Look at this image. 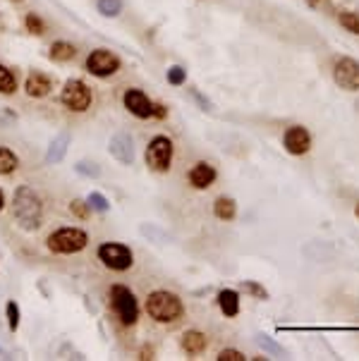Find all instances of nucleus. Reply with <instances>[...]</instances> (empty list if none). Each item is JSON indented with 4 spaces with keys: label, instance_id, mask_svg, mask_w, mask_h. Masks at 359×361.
<instances>
[{
    "label": "nucleus",
    "instance_id": "nucleus-1",
    "mask_svg": "<svg viewBox=\"0 0 359 361\" xmlns=\"http://www.w3.org/2000/svg\"><path fill=\"white\" fill-rule=\"evenodd\" d=\"M13 213H15V220L22 230L26 233H34V230L41 228V199L36 196L31 187H19L15 192V199H13Z\"/></svg>",
    "mask_w": 359,
    "mask_h": 361
},
{
    "label": "nucleus",
    "instance_id": "nucleus-2",
    "mask_svg": "<svg viewBox=\"0 0 359 361\" xmlns=\"http://www.w3.org/2000/svg\"><path fill=\"white\" fill-rule=\"evenodd\" d=\"M146 311L154 321L159 323H175L182 316V301H180L177 294L166 292V289H159V292H151L149 299H146Z\"/></svg>",
    "mask_w": 359,
    "mask_h": 361
},
{
    "label": "nucleus",
    "instance_id": "nucleus-3",
    "mask_svg": "<svg viewBox=\"0 0 359 361\" xmlns=\"http://www.w3.org/2000/svg\"><path fill=\"white\" fill-rule=\"evenodd\" d=\"M89 244V235L77 228H60L48 237V249L53 254H77Z\"/></svg>",
    "mask_w": 359,
    "mask_h": 361
},
{
    "label": "nucleus",
    "instance_id": "nucleus-4",
    "mask_svg": "<svg viewBox=\"0 0 359 361\" xmlns=\"http://www.w3.org/2000/svg\"><path fill=\"white\" fill-rule=\"evenodd\" d=\"M111 301H113L120 321H122L125 326H134V323H137V319H139L137 297H134V294L129 292L125 285H113L111 287Z\"/></svg>",
    "mask_w": 359,
    "mask_h": 361
},
{
    "label": "nucleus",
    "instance_id": "nucleus-5",
    "mask_svg": "<svg viewBox=\"0 0 359 361\" xmlns=\"http://www.w3.org/2000/svg\"><path fill=\"white\" fill-rule=\"evenodd\" d=\"M60 101H63V106L70 108V110L84 112L86 108L91 106V89L81 82V79H70V82L65 84L63 94H60Z\"/></svg>",
    "mask_w": 359,
    "mask_h": 361
},
{
    "label": "nucleus",
    "instance_id": "nucleus-6",
    "mask_svg": "<svg viewBox=\"0 0 359 361\" xmlns=\"http://www.w3.org/2000/svg\"><path fill=\"white\" fill-rule=\"evenodd\" d=\"M170 158H173V142L168 137H154L146 149V165L156 172H166L170 168Z\"/></svg>",
    "mask_w": 359,
    "mask_h": 361
},
{
    "label": "nucleus",
    "instance_id": "nucleus-7",
    "mask_svg": "<svg viewBox=\"0 0 359 361\" xmlns=\"http://www.w3.org/2000/svg\"><path fill=\"white\" fill-rule=\"evenodd\" d=\"M99 258H101L103 266L111 268V271H127V268L134 263L132 251H129L125 244H118V242H108V244H101Z\"/></svg>",
    "mask_w": 359,
    "mask_h": 361
},
{
    "label": "nucleus",
    "instance_id": "nucleus-8",
    "mask_svg": "<svg viewBox=\"0 0 359 361\" xmlns=\"http://www.w3.org/2000/svg\"><path fill=\"white\" fill-rule=\"evenodd\" d=\"M86 69L96 77H111L120 69L118 56H113L106 48H99V51H91L89 58H86Z\"/></svg>",
    "mask_w": 359,
    "mask_h": 361
},
{
    "label": "nucleus",
    "instance_id": "nucleus-9",
    "mask_svg": "<svg viewBox=\"0 0 359 361\" xmlns=\"http://www.w3.org/2000/svg\"><path fill=\"white\" fill-rule=\"evenodd\" d=\"M335 84L345 91H359V62L352 58H340L333 67Z\"/></svg>",
    "mask_w": 359,
    "mask_h": 361
},
{
    "label": "nucleus",
    "instance_id": "nucleus-10",
    "mask_svg": "<svg viewBox=\"0 0 359 361\" xmlns=\"http://www.w3.org/2000/svg\"><path fill=\"white\" fill-rule=\"evenodd\" d=\"M282 146H285L287 153H292V156H304L309 149H312V134L307 132V127L295 125L285 132V137H282Z\"/></svg>",
    "mask_w": 359,
    "mask_h": 361
},
{
    "label": "nucleus",
    "instance_id": "nucleus-11",
    "mask_svg": "<svg viewBox=\"0 0 359 361\" xmlns=\"http://www.w3.org/2000/svg\"><path fill=\"white\" fill-rule=\"evenodd\" d=\"M111 156L115 160H120L122 165H132L134 163V142L129 134H115V137L111 139Z\"/></svg>",
    "mask_w": 359,
    "mask_h": 361
},
{
    "label": "nucleus",
    "instance_id": "nucleus-12",
    "mask_svg": "<svg viewBox=\"0 0 359 361\" xmlns=\"http://www.w3.org/2000/svg\"><path fill=\"white\" fill-rule=\"evenodd\" d=\"M122 101H125V108H127V110L132 112L134 117H151V108H154V103L146 99L144 91L129 89L127 94H125Z\"/></svg>",
    "mask_w": 359,
    "mask_h": 361
},
{
    "label": "nucleus",
    "instance_id": "nucleus-13",
    "mask_svg": "<svg viewBox=\"0 0 359 361\" xmlns=\"http://www.w3.org/2000/svg\"><path fill=\"white\" fill-rule=\"evenodd\" d=\"M214 180H216V170H214V165H209V163H197L192 170H189V185L197 187V190L211 187Z\"/></svg>",
    "mask_w": 359,
    "mask_h": 361
},
{
    "label": "nucleus",
    "instance_id": "nucleus-14",
    "mask_svg": "<svg viewBox=\"0 0 359 361\" xmlns=\"http://www.w3.org/2000/svg\"><path fill=\"white\" fill-rule=\"evenodd\" d=\"M24 89H26V94L31 96V99H43V96H48L51 94V79L46 77V74H41V72H31L29 77H26V82H24Z\"/></svg>",
    "mask_w": 359,
    "mask_h": 361
},
{
    "label": "nucleus",
    "instance_id": "nucleus-15",
    "mask_svg": "<svg viewBox=\"0 0 359 361\" xmlns=\"http://www.w3.org/2000/svg\"><path fill=\"white\" fill-rule=\"evenodd\" d=\"M206 344H209V340H206L204 333L199 330H187L182 335V349L189 354V357H197V354H201L206 349Z\"/></svg>",
    "mask_w": 359,
    "mask_h": 361
},
{
    "label": "nucleus",
    "instance_id": "nucleus-16",
    "mask_svg": "<svg viewBox=\"0 0 359 361\" xmlns=\"http://www.w3.org/2000/svg\"><path fill=\"white\" fill-rule=\"evenodd\" d=\"M67 146H70V134L67 132H60L56 139L51 142L48 146V153H46V160L48 163H60L67 153Z\"/></svg>",
    "mask_w": 359,
    "mask_h": 361
},
{
    "label": "nucleus",
    "instance_id": "nucleus-17",
    "mask_svg": "<svg viewBox=\"0 0 359 361\" xmlns=\"http://www.w3.org/2000/svg\"><path fill=\"white\" fill-rule=\"evenodd\" d=\"M218 304H221V311L223 316H228V319H232V316L239 314V294L235 289H223L218 294Z\"/></svg>",
    "mask_w": 359,
    "mask_h": 361
},
{
    "label": "nucleus",
    "instance_id": "nucleus-18",
    "mask_svg": "<svg viewBox=\"0 0 359 361\" xmlns=\"http://www.w3.org/2000/svg\"><path fill=\"white\" fill-rule=\"evenodd\" d=\"M74 56H77V48L67 41H56L51 46V60H56V62H67V60H72Z\"/></svg>",
    "mask_w": 359,
    "mask_h": 361
},
{
    "label": "nucleus",
    "instance_id": "nucleus-19",
    "mask_svg": "<svg viewBox=\"0 0 359 361\" xmlns=\"http://www.w3.org/2000/svg\"><path fill=\"white\" fill-rule=\"evenodd\" d=\"M214 213H216V218H221V220H232V218H235V213H237L235 201H232V199H228V196L216 199Z\"/></svg>",
    "mask_w": 359,
    "mask_h": 361
},
{
    "label": "nucleus",
    "instance_id": "nucleus-20",
    "mask_svg": "<svg viewBox=\"0 0 359 361\" xmlns=\"http://www.w3.org/2000/svg\"><path fill=\"white\" fill-rule=\"evenodd\" d=\"M19 165L17 156L13 153L10 149L0 146V175H10V172H15Z\"/></svg>",
    "mask_w": 359,
    "mask_h": 361
},
{
    "label": "nucleus",
    "instance_id": "nucleus-21",
    "mask_svg": "<svg viewBox=\"0 0 359 361\" xmlns=\"http://www.w3.org/2000/svg\"><path fill=\"white\" fill-rule=\"evenodd\" d=\"M15 89H17V79H15V74L10 72L8 67H3L0 65V94H15Z\"/></svg>",
    "mask_w": 359,
    "mask_h": 361
},
{
    "label": "nucleus",
    "instance_id": "nucleus-22",
    "mask_svg": "<svg viewBox=\"0 0 359 361\" xmlns=\"http://www.w3.org/2000/svg\"><path fill=\"white\" fill-rule=\"evenodd\" d=\"M338 22L342 26H345L347 31H352V34L359 36V15L357 12H350V10H342L338 15Z\"/></svg>",
    "mask_w": 359,
    "mask_h": 361
},
{
    "label": "nucleus",
    "instance_id": "nucleus-23",
    "mask_svg": "<svg viewBox=\"0 0 359 361\" xmlns=\"http://www.w3.org/2000/svg\"><path fill=\"white\" fill-rule=\"evenodd\" d=\"M96 5H99V12L106 17H118L122 10V0H96Z\"/></svg>",
    "mask_w": 359,
    "mask_h": 361
},
{
    "label": "nucleus",
    "instance_id": "nucleus-24",
    "mask_svg": "<svg viewBox=\"0 0 359 361\" xmlns=\"http://www.w3.org/2000/svg\"><path fill=\"white\" fill-rule=\"evenodd\" d=\"M86 203H89V208H94V211H99V213L111 211V201H108V199L99 192H91L89 199H86Z\"/></svg>",
    "mask_w": 359,
    "mask_h": 361
},
{
    "label": "nucleus",
    "instance_id": "nucleus-25",
    "mask_svg": "<svg viewBox=\"0 0 359 361\" xmlns=\"http://www.w3.org/2000/svg\"><path fill=\"white\" fill-rule=\"evenodd\" d=\"M24 24H26V29H29L34 36H41L43 31H46V24H43V19L39 17V15H34V12H29V15H26Z\"/></svg>",
    "mask_w": 359,
    "mask_h": 361
},
{
    "label": "nucleus",
    "instance_id": "nucleus-26",
    "mask_svg": "<svg viewBox=\"0 0 359 361\" xmlns=\"http://www.w3.org/2000/svg\"><path fill=\"white\" fill-rule=\"evenodd\" d=\"M74 170L84 177H99L101 175V168L96 163H91V160H79V163L74 165Z\"/></svg>",
    "mask_w": 359,
    "mask_h": 361
},
{
    "label": "nucleus",
    "instance_id": "nucleus-27",
    "mask_svg": "<svg viewBox=\"0 0 359 361\" xmlns=\"http://www.w3.org/2000/svg\"><path fill=\"white\" fill-rule=\"evenodd\" d=\"M8 326H10V330L13 333L19 328V309H17L15 301H8Z\"/></svg>",
    "mask_w": 359,
    "mask_h": 361
},
{
    "label": "nucleus",
    "instance_id": "nucleus-28",
    "mask_svg": "<svg viewBox=\"0 0 359 361\" xmlns=\"http://www.w3.org/2000/svg\"><path fill=\"white\" fill-rule=\"evenodd\" d=\"M184 79H187V74H184V69L182 67H170L168 69V82L170 84H175V86H180V84H184Z\"/></svg>",
    "mask_w": 359,
    "mask_h": 361
},
{
    "label": "nucleus",
    "instance_id": "nucleus-29",
    "mask_svg": "<svg viewBox=\"0 0 359 361\" xmlns=\"http://www.w3.org/2000/svg\"><path fill=\"white\" fill-rule=\"evenodd\" d=\"M70 211L77 215V218L86 220V218H89V203H84V201H72V203H70Z\"/></svg>",
    "mask_w": 359,
    "mask_h": 361
},
{
    "label": "nucleus",
    "instance_id": "nucleus-30",
    "mask_svg": "<svg viewBox=\"0 0 359 361\" xmlns=\"http://www.w3.org/2000/svg\"><path fill=\"white\" fill-rule=\"evenodd\" d=\"M244 359L247 357L242 352H237V349H223L218 354V361H244Z\"/></svg>",
    "mask_w": 359,
    "mask_h": 361
},
{
    "label": "nucleus",
    "instance_id": "nucleus-31",
    "mask_svg": "<svg viewBox=\"0 0 359 361\" xmlns=\"http://www.w3.org/2000/svg\"><path fill=\"white\" fill-rule=\"evenodd\" d=\"M244 289H247V292H252L257 299H266V297H269V294H266V289L261 287V285H257V283H244Z\"/></svg>",
    "mask_w": 359,
    "mask_h": 361
},
{
    "label": "nucleus",
    "instance_id": "nucleus-32",
    "mask_svg": "<svg viewBox=\"0 0 359 361\" xmlns=\"http://www.w3.org/2000/svg\"><path fill=\"white\" fill-rule=\"evenodd\" d=\"M151 115H154V117H159V120H163V117L168 115L166 106H161V103H154V108H151Z\"/></svg>",
    "mask_w": 359,
    "mask_h": 361
},
{
    "label": "nucleus",
    "instance_id": "nucleus-33",
    "mask_svg": "<svg viewBox=\"0 0 359 361\" xmlns=\"http://www.w3.org/2000/svg\"><path fill=\"white\" fill-rule=\"evenodd\" d=\"M312 8H324V5H330V0H307Z\"/></svg>",
    "mask_w": 359,
    "mask_h": 361
},
{
    "label": "nucleus",
    "instance_id": "nucleus-34",
    "mask_svg": "<svg viewBox=\"0 0 359 361\" xmlns=\"http://www.w3.org/2000/svg\"><path fill=\"white\" fill-rule=\"evenodd\" d=\"M3 206H5V199H3V192H0V211H3Z\"/></svg>",
    "mask_w": 359,
    "mask_h": 361
},
{
    "label": "nucleus",
    "instance_id": "nucleus-35",
    "mask_svg": "<svg viewBox=\"0 0 359 361\" xmlns=\"http://www.w3.org/2000/svg\"><path fill=\"white\" fill-rule=\"evenodd\" d=\"M355 213H357V218H359V203H357V211Z\"/></svg>",
    "mask_w": 359,
    "mask_h": 361
},
{
    "label": "nucleus",
    "instance_id": "nucleus-36",
    "mask_svg": "<svg viewBox=\"0 0 359 361\" xmlns=\"http://www.w3.org/2000/svg\"><path fill=\"white\" fill-rule=\"evenodd\" d=\"M15 3H22V0H15Z\"/></svg>",
    "mask_w": 359,
    "mask_h": 361
}]
</instances>
